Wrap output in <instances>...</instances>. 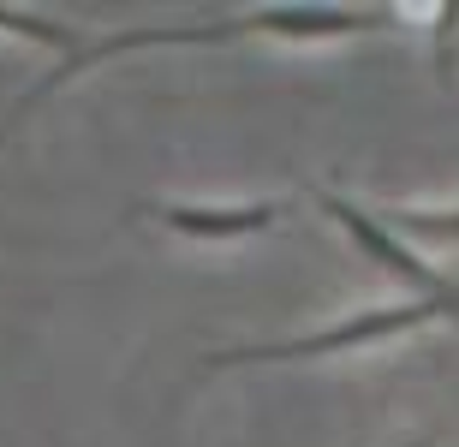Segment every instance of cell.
Wrapping results in <instances>:
<instances>
[{
	"instance_id": "3",
	"label": "cell",
	"mask_w": 459,
	"mask_h": 447,
	"mask_svg": "<svg viewBox=\"0 0 459 447\" xmlns=\"http://www.w3.org/2000/svg\"><path fill=\"white\" fill-rule=\"evenodd\" d=\"M316 203H323V215L341 227V233H346V239H352L358 251L376 262V269H382V275H394L400 287H411V293L424 298V305L447 310V316L459 322V287H454L447 275H436V269H429V262L418 257V251H411V245L400 239L394 227H382V215L358 209L352 197H341V191H316Z\"/></svg>"
},
{
	"instance_id": "5",
	"label": "cell",
	"mask_w": 459,
	"mask_h": 447,
	"mask_svg": "<svg viewBox=\"0 0 459 447\" xmlns=\"http://www.w3.org/2000/svg\"><path fill=\"white\" fill-rule=\"evenodd\" d=\"M382 227L418 245H459V209H382Z\"/></svg>"
},
{
	"instance_id": "2",
	"label": "cell",
	"mask_w": 459,
	"mask_h": 447,
	"mask_svg": "<svg viewBox=\"0 0 459 447\" xmlns=\"http://www.w3.org/2000/svg\"><path fill=\"white\" fill-rule=\"evenodd\" d=\"M436 322V305L424 298H400V305H370L352 310L341 322L316 328V334H299V340H263V346H233V352H215L209 370H238V364H299V358H334V352H358V346H382L394 334H411V328Z\"/></svg>"
},
{
	"instance_id": "7",
	"label": "cell",
	"mask_w": 459,
	"mask_h": 447,
	"mask_svg": "<svg viewBox=\"0 0 459 447\" xmlns=\"http://www.w3.org/2000/svg\"><path fill=\"white\" fill-rule=\"evenodd\" d=\"M400 447H424V442H400Z\"/></svg>"
},
{
	"instance_id": "1",
	"label": "cell",
	"mask_w": 459,
	"mask_h": 447,
	"mask_svg": "<svg viewBox=\"0 0 459 447\" xmlns=\"http://www.w3.org/2000/svg\"><path fill=\"white\" fill-rule=\"evenodd\" d=\"M376 18L370 13H352V6H263V13H233V18H204V24H173V30H119L96 48H78L72 60L48 72V84H36L24 96L13 120H24L42 96H54L60 84H72L84 66H102L114 54H132V48H161V42H233V36H287V42H316V36H358L370 30Z\"/></svg>"
},
{
	"instance_id": "4",
	"label": "cell",
	"mask_w": 459,
	"mask_h": 447,
	"mask_svg": "<svg viewBox=\"0 0 459 447\" xmlns=\"http://www.w3.org/2000/svg\"><path fill=\"white\" fill-rule=\"evenodd\" d=\"M150 221H161L168 233L179 239H204V245H233V239H256L281 221V203H233V209H215V203H150L143 209Z\"/></svg>"
},
{
	"instance_id": "6",
	"label": "cell",
	"mask_w": 459,
	"mask_h": 447,
	"mask_svg": "<svg viewBox=\"0 0 459 447\" xmlns=\"http://www.w3.org/2000/svg\"><path fill=\"white\" fill-rule=\"evenodd\" d=\"M0 30L24 36V42H48V48H66V60L84 48V36H78V30L54 24V18H42V13H18V6H0Z\"/></svg>"
}]
</instances>
